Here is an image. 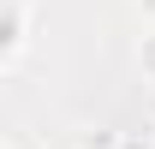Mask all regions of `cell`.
<instances>
[{"label": "cell", "mask_w": 155, "mask_h": 149, "mask_svg": "<svg viewBox=\"0 0 155 149\" xmlns=\"http://www.w3.org/2000/svg\"><path fill=\"white\" fill-rule=\"evenodd\" d=\"M6 149H18V143H6Z\"/></svg>", "instance_id": "277c9868"}, {"label": "cell", "mask_w": 155, "mask_h": 149, "mask_svg": "<svg viewBox=\"0 0 155 149\" xmlns=\"http://www.w3.org/2000/svg\"><path fill=\"white\" fill-rule=\"evenodd\" d=\"M137 66H143V78H155V30L137 42Z\"/></svg>", "instance_id": "7a4b0ae2"}, {"label": "cell", "mask_w": 155, "mask_h": 149, "mask_svg": "<svg viewBox=\"0 0 155 149\" xmlns=\"http://www.w3.org/2000/svg\"><path fill=\"white\" fill-rule=\"evenodd\" d=\"M143 6H149V12H155V0H143Z\"/></svg>", "instance_id": "3957f363"}, {"label": "cell", "mask_w": 155, "mask_h": 149, "mask_svg": "<svg viewBox=\"0 0 155 149\" xmlns=\"http://www.w3.org/2000/svg\"><path fill=\"white\" fill-rule=\"evenodd\" d=\"M0 12H6V24H0V60L12 66L24 54V42H30V0H0Z\"/></svg>", "instance_id": "6da1fadb"}, {"label": "cell", "mask_w": 155, "mask_h": 149, "mask_svg": "<svg viewBox=\"0 0 155 149\" xmlns=\"http://www.w3.org/2000/svg\"><path fill=\"white\" fill-rule=\"evenodd\" d=\"M149 143H155V131H149Z\"/></svg>", "instance_id": "5b68a950"}]
</instances>
